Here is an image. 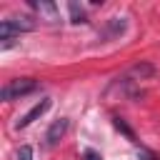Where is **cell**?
Instances as JSON below:
<instances>
[{
  "instance_id": "6da1fadb",
  "label": "cell",
  "mask_w": 160,
  "mask_h": 160,
  "mask_svg": "<svg viewBox=\"0 0 160 160\" xmlns=\"http://www.w3.org/2000/svg\"><path fill=\"white\" fill-rule=\"evenodd\" d=\"M35 88H38V82H35V80H30V78H18V80H10V82H5V85H2L0 98H2L5 102H10V100H20L22 95L32 92Z\"/></svg>"
},
{
  "instance_id": "7a4b0ae2",
  "label": "cell",
  "mask_w": 160,
  "mask_h": 160,
  "mask_svg": "<svg viewBox=\"0 0 160 160\" xmlns=\"http://www.w3.org/2000/svg\"><path fill=\"white\" fill-rule=\"evenodd\" d=\"M30 30H35V22H32L30 18H25V15H20V18H8V20L0 22V38H2V40H12L15 35L30 32Z\"/></svg>"
},
{
  "instance_id": "3957f363",
  "label": "cell",
  "mask_w": 160,
  "mask_h": 160,
  "mask_svg": "<svg viewBox=\"0 0 160 160\" xmlns=\"http://www.w3.org/2000/svg\"><path fill=\"white\" fill-rule=\"evenodd\" d=\"M50 105H52V100H50V98H42V100H40V102H38L35 108H30V110H28V112H25V115H22V118H20V120L15 122V128H18V130H22V128L32 125V122H35L38 118H42V115H45V112L50 110Z\"/></svg>"
},
{
  "instance_id": "277c9868",
  "label": "cell",
  "mask_w": 160,
  "mask_h": 160,
  "mask_svg": "<svg viewBox=\"0 0 160 160\" xmlns=\"http://www.w3.org/2000/svg\"><path fill=\"white\" fill-rule=\"evenodd\" d=\"M30 8H32L42 20H48V22H58V18H60L58 5L50 2V0H30Z\"/></svg>"
},
{
  "instance_id": "5b68a950",
  "label": "cell",
  "mask_w": 160,
  "mask_h": 160,
  "mask_svg": "<svg viewBox=\"0 0 160 160\" xmlns=\"http://www.w3.org/2000/svg\"><path fill=\"white\" fill-rule=\"evenodd\" d=\"M68 128H70V120H68V118L55 120V122L50 125V130L45 132V142H48V145H58V142L62 140V135L68 132Z\"/></svg>"
},
{
  "instance_id": "8992f818",
  "label": "cell",
  "mask_w": 160,
  "mask_h": 160,
  "mask_svg": "<svg viewBox=\"0 0 160 160\" xmlns=\"http://www.w3.org/2000/svg\"><path fill=\"white\" fill-rule=\"evenodd\" d=\"M130 72H132L135 78H140V80H142V78H150V75L155 72V68H152V65H148V62H140V65H135Z\"/></svg>"
},
{
  "instance_id": "52a82bcc",
  "label": "cell",
  "mask_w": 160,
  "mask_h": 160,
  "mask_svg": "<svg viewBox=\"0 0 160 160\" xmlns=\"http://www.w3.org/2000/svg\"><path fill=\"white\" fill-rule=\"evenodd\" d=\"M68 10H70V20H72V22H85V10H82L78 2H70Z\"/></svg>"
},
{
  "instance_id": "ba28073f",
  "label": "cell",
  "mask_w": 160,
  "mask_h": 160,
  "mask_svg": "<svg viewBox=\"0 0 160 160\" xmlns=\"http://www.w3.org/2000/svg\"><path fill=\"white\" fill-rule=\"evenodd\" d=\"M18 160H32V148L30 145H22L18 150Z\"/></svg>"
},
{
  "instance_id": "9c48e42d",
  "label": "cell",
  "mask_w": 160,
  "mask_h": 160,
  "mask_svg": "<svg viewBox=\"0 0 160 160\" xmlns=\"http://www.w3.org/2000/svg\"><path fill=\"white\" fill-rule=\"evenodd\" d=\"M115 128H120V130H122V132H125V135H130V138H132V132H130V128H128V125H125V122H122V120H120V118H118V120H115Z\"/></svg>"
},
{
  "instance_id": "30bf717a",
  "label": "cell",
  "mask_w": 160,
  "mask_h": 160,
  "mask_svg": "<svg viewBox=\"0 0 160 160\" xmlns=\"http://www.w3.org/2000/svg\"><path fill=\"white\" fill-rule=\"evenodd\" d=\"M85 160H100V155H98L95 150H88V152H85Z\"/></svg>"
}]
</instances>
